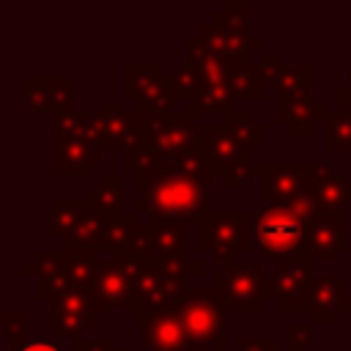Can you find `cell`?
<instances>
[{"label":"cell","instance_id":"5","mask_svg":"<svg viewBox=\"0 0 351 351\" xmlns=\"http://www.w3.org/2000/svg\"><path fill=\"white\" fill-rule=\"evenodd\" d=\"M219 315H217V304L208 299H200L197 293L192 296V302L186 304V332L197 340H208L217 337V326H219Z\"/></svg>","mask_w":351,"mask_h":351},{"label":"cell","instance_id":"3","mask_svg":"<svg viewBox=\"0 0 351 351\" xmlns=\"http://www.w3.org/2000/svg\"><path fill=\"white\" fill-rule=\"evenodd\" d=\"M217 293H222L225 304H233L236 310H255V304L263 296V274L258 266L244 263L241 269H230L225 277H217Z\"/></svg>","mask_w":351,"mask_h":351},{"label":"cell","instance_id":"6","mask_svg":"<svg viewBox=\"0 0 351 351\" xmlns=\"http://www.w3.org/2000/svg\"><path fill=\"white\" fill-rule=\"evenodd\" d=\"M85 307H82V302L80 299H74V296H63L60 302H58V307H55V313H52V321H55V329L60 332V335H71V332H77L82 324H85Z\"/></svg>","mask_w":351,"mask_h":351},{"label":"cell","instance_id":"8","mask_svg":"<svg viewBox=\"0 0 351 351\" xmlns=\"http://www.w3.org/2000/svg\"><path fill=\"white\" fill-rule=\"evenodd\" d=\"M99 291H101V299L110 302V304H123L132 296V285H129V280L121 269H107L104 277H101Z\"/></svg>","mask_w":351,"mask_h":351},{"label":"cell","instance_id":"7","mask_svg":"<svg viewBox=\"0 0 351 351\" xmlns=\"http://www.w3.org/2000/svg\"><path fill=\"white\" fill-rule=\"evenodd\" d=\"M343 282H346L343 277H315L313 285H310V291H307V299H310L313 310L329 304V310L335 313L337 299H340V293H343Z\"/></svg>","mask_w":351,"mask_h":351},{"label":"cell","instance_id":"1","mask_svg":"<svg viewBox=\"0 0 351 351\" xmlns=\"http://www.w3.org/2000/svg\"><path fill=\"white\" fill-rule=\"evenodd\" d=\"M304 228V217L293 203H271L255 217V241L266 255L282 258L299 250Z\"/></svg>","mask_w":351,"mask_h":351},{"label":"cell","instance_id":"2","mask_svg":"<svg viewBox=\"0 0 351 351\" xmlns=\"http://www.w3.org/2000/svg\"><path fill=\"white\" fill-rule=\"evenodd\" d=\"M206 195V186H197L186 176H173L156 181L154 192L148 195V203L162 214H192L197 206L208 200Z\"/></svg>","mask_w":351,"mask_h":351},{"label":"cell","instance_id":"9","mask_svg":"<svg viewBox=\"0 0 351 351\" xmlns=\"http://www.w3.org/2000/svg\"><path fill=\"white\" fill-rule=\"evenodd\" d=\"M19 351H60V348L55 343H49V340H36V343H30V346H25Z\"/></svg>","mask_w":351,"mask_h":351},{"label":"cell","instance_id":"4","mask_svg":"<svg viewBox=\"0 0 351 351\" xmlns=\"http://www.w3.org/2000/svg\"><path fill=\"white\" fill-rule=\"evenodd\" d=\"M271 285H274V296H277V304L282 310H296L293 304L304 302L307 299V271L304 266L299 263H280L274 277H271Z\"/></svg>","mask_w":351,"mask_h":351}]
</instances>
